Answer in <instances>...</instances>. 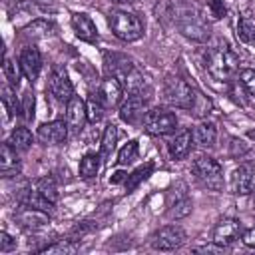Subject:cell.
<instances>
[{
	"label": "cell",
	"mask_w": 255,
	"mask_h": 255,
	"mask_svg": "<svg viewBox=\"0 0 255 255\" xmlns=\"http://www.w3.org/2000/svg\"><path fill=\"white\" fill-rule=\"evenodd\" d=\"M205 68L211 74V78H215L219 82H227L235 76V72L239 68V60L229 50V46L219 44L205 52Z\"/></svg>",
	"instance_id": "1"
},
{
	"label": "cell",
	"mask_w": 255,
	"mask_h": 255,
	"mask_svg": "<svg viewBox=\"0 0 255 255\" xmlns=\"http://www.w3.org/2000/svg\"><path fill=\"white\" fill-rule=\"evenodd\" d=\"M108 24L114 36L124 42H135L143 36V22L131 12H122V10L112 12L108 18Z\"/></svg>",
	"instance_id": "2"
},
{
	"label": "cell",
	"mask_w": 255,
	"mask_h": 255,
	"mask_svg": "<svg viewBox=\"0 0 255 255\" xmlns=\"http://www.w3.org/2000/svg\"><path fill=\"white\" fill-rule=\"evenodd\" d=\"M193 173L205 187L215 191L223 189V167L211 155H199L193 161Z\"/></svg>",
	"instance_id": "3"
},
{
	"label": "cell",
	"mask_w": 255,
	"mask_h": 255,
	"mask_svg": "<svg viewBox=\"0 0 255 255\" xmlns=\"http://www.w3.org/2000/svg\"><path fill=\"white\" fill-rule=\"evenodd\" d=\"M163 98L167 104L189 112L193 106V100H195V88H191L181 78H167V82L163 86Z\"/></svg>",
	"instance_id": "4"
},
{
	"label": "cell",
	"mask_w": 255,
	"mask_h": 255,
	"mask_svg": "<svg viewBox=\"0 0 255 255\" xmlns=\"http://www.w3.org/2000/svg\"><path fill=\"white\" fill-rule=\"evenodd\" d=\"M143 128L151 135H167L177 128V116L165 108H151L143 118Z\"/></svg>",
	"instance_id": "5"
},
{
	"label": "cell",
	"mask_w": 255,
	"mask_h": 255,
	"mask_svg": "<svg viewBox=\"0 0 255 255\" xmlns=\"http://www.w3.org/2000/svg\"><path fill=\"white\" fill-rule=\"evenodd\" d=\"M177 26L183 36H187L195 42H205L209 38V26L195 10H181L179 18H177Z\"/></svg>",
	"instance_id": "6"
},
{
	"label": "cell",
	"mask_w": 255,
	"mask_h": 255,
	"mask_svg": "<svg viewBox=\"0 0 255 255\" xmlns=\"http://www.w3.org/2000/svg\"><path fill=\"white\" fill-rule=\"evenodd\" d=\"M187 235L179 225H165L151 235V247L157 251H173L185 243Z\"/></svg>",
	"instance_id": "7"
},
{
	"label": "cell",
	"mask_w": 255,
	"mask_h": 255,
	"mask_svg": "<svg viewBox=\"0 0 255 255\" xmlns=\"http://www.w3.org/2000/svg\"><path fill=\"white\" fill-rule=\"evenodd\" d=\"M145 114H147V100L143 98V94H129L126 102L120 106V120L131 126L143 122Z\"/></svg>",
	"instance_id": "8"
},
{
	"label": "cell",
	"mask_w": 255,
	"mask_h": 255,
	"mask_svg": "<svg viewBox=\"0 0 255 255\" xmlns=\"http://www.w3.org/2000/svg\"><path fill=\"white\" fill-rule=\"evenodd\" d=\"M48 90L50 94L58 100V102H64L68 104L72 98H74V86L70 82V76L64 68L56 66L52 72H50V80H48Z\"/></svg>",
	"instance_id": "9"
},
{
	"label": "cell",
	"mask_w": 255,
	"mask_h": 255,
	"mask_svg": "<svg viewBox=\"0 0 255 255\" xmlns=\"http://www.w3.org/2000/svg\"><path fill=\"white\" fill-rule=\"evenodd\" d=\"M241 235V221L233 219V217H223L217 221L215 229H213V245L217 247H227L231 243H235Z\"/></svg>",
	"instance_id": "10"
},
{
	"label": "cell",
	"mask_w": 255,
	"mask_h": 255,
	"mask_svg": "<svg viewBox=\"0 0 255 255\" xmlns=\"http://www.w3.org/2000/svg\"><path fill=\"white\" fill-rule=\"evenodd\" d=\"M88 122V108H86V102L78 96H74L68 104H66V124H68V129L72 133H80L82 128L86 126Z\"/></svg>",
	"instance_id": "11"
},
{
	"label": "cell",
	"mask_w": 255,
	"mask_h": 255,
	"mask_svg": "<svg viewBox=\"0 0 255 255\" xmlns=\"http://www.w3.org/2000/svg\"><path fill=\"white\" fill-rule=\"evenodd\" d=\"M122 94H124V86L118 78L114 76H106L100 86H98V92H96V98L106 106V108H114L120 104L122 100Z\"/></svg>",
	"instance_id": "12"
},
{
	"label": "cell",
	"mask_w": 255,
	"mask_h": 255,
	"mask_svg": "<svg viewBox=\"0 0 255 255\" xmlns=\"http://www.w3.org/2000/svg\"><path fill=\"white\" fill-rule=\"evenodd\" d=\"M36 137L44 143V145H56V143H62L66 137H68V124L64 120H52V122H46L38 128L36 131Z\"/></svg>",
	"instance_id": "13"
},
{
	"label": "cell",
	"mask_w": 255,
	"mask_h": 255,
	"mask_svg": "<svg viewBox=\"0 0 255 255\" xmlns=\"http://www.w3.org/2000/svg\"><path fill=\"white\" fill-rule=\"evenodd\" d=\"M18 64L26 76V80L34 82L38 76H40V70H42V56H40V50L36 46H26L22 52H20V58H18Z\"/></svg>",
	"instance_id": "14"
},
{
	"label": "cell",
	"mask_w": 255,
	"mask_h": 255,
	"mask_svg": "<svg viewBox=\"0 0 255 255\" xmlns=\"http://www.w3.org/2000/svg\"><path fill=\"white\" fill-rule=\"evenodd\" d=\"M231 191L237 195H249L255 191V173L249 165H239L231 173Z\"/></svg>",
	"instance_id": "15"
},
{
	"label": "cell",
	"mask_w": 255,
	"mask_h": 255,
	"mask_svg": "<svg viewBox=\"0 0 255 255\" xmlns=\"http://www.w3.org/2000/svg\"><path fill=\"white\" fill-rule=\"evenodd\" d=\"M16 219L24 229H32V231H38V229H42V227H46L50 223L48 211H42V209H36V207H28V205L20 207V211L16 213Z\"/></svg>",
	"instance_id": "16"
},
{
	"label": "cell",
	"mask_w": 255,
	"mask_h": 255,
	"mask_svg": "<svg viewBox=\"0 0 255 255\" xmlns=\"http://www.w3.org/2000/svg\"><path fill=\"white\" fill-rule=\"evenodd\" d=\"M72 28L76 32V36L88 44H94L98 42V28L96 24L92 22V18L84 12H74L72 14Z\"/></svg>",
	"instance_id": "17"
},
{
	"label": "cell",
	"mask_w": 255,
	"mask_h": 255,
	"mask_svg": "<svg viewBox=\"0 0 255 255\" xmlns=\"http://www.w3.org/2000/svg\"><path fill=\"white\" fill-rule=\"evenodd\" d=\"M191 145H193V133H191V129L179 131V133L167 143L169 157H171V159H183V157H187V153L191 151Z\"/></svg>",
	"instance_id": "18"
},
{
	"label": "cell",
	"mask_w": 255,
	"mask_h": 255,
	"mask_svg": "<svg viewBox=\"0 0 255 255\" xmlns=\"http://www.w3.org/2000/svg\"><path fill=\"white\" fill-rule=\"evenodd\" d=\"M191 133H193V143H195V145H199V147H213V145H215L217 128H215L213 122H207V120L199 122V124L191 129Z\"/></svg>",
	"instance_id": "19"
},
{
	"label": "cell",
	"mask_w": 255,
	"mask_h": 255,
	"mask_svg": "<svg viewBox=\"0 0 255 255\" xmlns=\"http://www.w3.org/2000/svg\"><path fill=\"white\" fill-rule=\"evenodd\" d=\"M18 151L8 143L4 141L2 143V149H0V171L4 177H10V175H16L20 173V161H18Z\"/></svg>",
	"instance_id": "20"
},
{
	"label": "cell",
	"mask_w": 255,
	"mask_h": 255,
	"mask_svg": "<svg viewBox=\"0 0 255 255\" xmlns=\"http://www.w3.org/2000/svg\"><path fill=\"white\" fill-rule=\"evenodd\" d=\"M18 201H20V205H28V207H36V209H42V211H50L52 207H54V203L48 199V197H44L38 189H26V191H22L20 193V197H18Z\"/></svg>",
	"instance_id": "21"
},
{
	"label": "cell",
	"mask_w": 255,
	"mask_h": 255,
	"mask_svg": "<svg viewBox=\"0 0 255 255\" xmlns=\"http://www.w3.org/2000/svg\"><path fill=\"white\" fill-rule=\"evenodd\" d=\"M122 86H124L129 94H143V88L147 86V80H145V76L133 66V68L126 74V78L122 80Z\"/></svg>",
	"instance_id": "22"
},
{
	"label": "cell",
	"mask_w": 255,
	"mask_h": 255,
	"mask_svg": "<svg viewBox=\"0 0 255 255\" xmlns=\"http://www.w3.org/2000/svg\"><path fill=\"white\" fill-rule=\"evenodd\" d=\"M116 143H118V128L114 124H110V126H106L104 135H102V143H100V155L104 157V161H108L112 157Z\"/></svg>",
	"instance_id": "23"
},
{
	"label": "cell",
	"mask_w": 255,
	"mask_h": 255,
	"mask_svg": "<svg viewBox=\"0 0 255 255\" xmlns=\"http://www.w3.org/2000/svg\"><path fill=\"white\" fill-rule=\"evenodd\" d=\"M100 157H102V155H98V153H94V151L84 153V157L80 159V167H78L80 177H84V179L96 177L98 171H100Z\"/></svg>",
	"instance_id": "24"
},
{
	"label": "cell",
	"mask_w": 255,
	"mask_h": 255,
	"mask_svg": "<svg viewBox=\"0 0 255 255\" xmlns=\"http://www.w3.org/2000/svg\"><path fill=\"white\" fill-rule=\"evenodd\" d=\"M153 161H147V163H143V165H139V167H135L129 175H128V179H126V189L128 191H133L141 181H145L151 173H153Z\"/></svg>",
	"instance_id": "25"
},
{
	"label": "cell",
	"mask_w": 255,
	"mask_h": 255,
	"mask_svg": "<svg viewBox=\"0 0 255 255\" xmlns=\"http://www.w3.org/2000/svg\"><path fill=\"white\" fill-rule=\"evenodd\" d=\"M12 88L14 86H2V106H4V112H6V120L22 114V106L18 104Z\"/></svg>",
	"instance_id": "26"
},
{
	"label": "cell",
	"mask_w": 255,
	"mask_h": 255,
	"mask_svg": "<svg viewBox=\"0 0 255 255\" xmlns=\"http://www.w3.org/2000/svg\"><path fill=\"white\" fill-rule=\"evenodd\" d=\"M8 143L16 149V151H26L30 145H32V133L28 128H16L10 137H8Z\"/></svg>",
	"instance_id": "27"
},
{
	"label": "cell",
	"mask_w": 255,
	"mask_h": 255,
	"mask_svg": "<svg viewBox=\"0 0 255 255\" xmlns=\"http://www.w3.org/2000/svg\"><path fill=\"white\" fill-rule=\"evenodd\" d=\"M34 189H38L44 197H48L52 203H56V199H58V185H56L54 177L44 175V177L36 179V181H34Z\"/></svg>",
	"instance_id": "28"
},
{
	"label": "cell",
	"mask_w": 255,
	"mask_h": 255,
	"mask_svg": "<svg viewBox=\"0 0 255 255\" xmlns=\"http://www.w3.org/2000/svg\"><path fill=\"white\" fill-rule=\"evenodd\" d=\"M50 30H52V24H50V22H46V20H34V22H30L26 28H22V36L36 40V38L48 36Z\"/></svg>",
	"instance_id": "29"
},
{
	"label": "cell",
	"mask_w": 255,
	"mask_h": 255,
	"mask_svg": "<svg viewBox=\"0 0 255 255\" xmlns=\"http://www.w3.org/2000/svg\"><path fill=\"white\" fill-rule=\"evenodd\" d=\"M2 72H4V76H6V80H8V84L10 86H14V88H18V84H20V78H22V68H20V64H16L14 60H10V58H4V64H2Z\"/></svg>",
	"instance_id": "30"
},
{
	"label": "cell",
	"mask_w": 255,
	"mask_h": 255,
	"mask_svg": "<svg viewBox=\"0 0 255 255\" xmlns=\"http://www.w3.org/2000/svg\"><path fill=\"white\" fill-rule=\"evenodd\" d=\"M137 153H139V143L137 139H129L118 153V163L120 165H129L133 159H137Z\"/></svg>",
	"instance_id": "31"
},
{
	"label": "cell",
	"mask_w": 255,
	"mask_h": 255,
	"mask_svg": "<svg viewBox=\"0 0 255 255\" xmlns=\"http://www.w3.org/2000/svg\"><path fill=\"white\" fill-rule=\"evenodd\" d=\"M86 108H88V122L96 124V122H100V120L104 118V110H106V106L96 98V94H92V96L88 98Z\"/></svg>",
	"instance_id": "32"
},
{
	"label": "cell",
	"mask_w": 255,
	"mask_h": 255,
	"mask_svg": "<svg viewBox=\"0 0 255 255\" xmlns=\"http://www.w3.org/2000/svg\"><path fill=\"white\" fill-rule=\"evenodd\" d=\"M76 249H78V243H76L74 239H60L58 243L46 245V247H42L40 251H42V253H74Z\"/></svg>",
	"instance_id": "33"
},
{
	"label": "cell",
	"mask_w": 255,
	"mask_h": 255,
	"mask_svg": "<svg viewBox=\"0 0 255 255\" xmlns=\"http://www.w3.org/2000/svg\"><path fill=\"white\" fill-rule=\"evenodd\" d=\"M191 209H193V203H191V199L189 197H181V199H177L175 203H173V207L169 209V217L171 219H179V217H185V215H189L191 213Z\"/></svg>",
	"instance_id": "34"
},
{
	"label": "cell",
	"mask_w": 255,
	"mask_h": 255,
	"mask_svg": "<svg viewBox=\"0 0 255 255\" xmlns=\"http://www.w3.org/2000/svg\"><path fill=\"white\" fill-rule=\"evenodd\" d=\"M253 34H255L253 22L247 20V18H239V20H237V38H239L241 42H245V44H251Z\"/></svg>",
	"instance_id": "35"
},
{
	"label": "cell",
	"mask_w": 255,
	"mask_h": 255,
	"mask_svg": "<svg viewBox=\"0 0 255 255\" xmlns=\"http://www.w3.org/2000/svg\"><path fill=\"white\" fill-rule=\"evenodd\" d=\"M209 110H211V102L201 92L195 90V100H193V106H191L189 112L195 114V116H205V114H209Z\"/></svg>",
	"instance_id": "36"
},
{
	"label": "cell",
	"mask_w": 255,
	"mask_h": 255,
	"mask_svg": "<svg viewBox=\"0 0 255 255\" xmlns=\"http://www.w3.org/2000/svg\"><path fill=\"white\" fill-rule=\"evenodd\" d=\"M34 108H36L34 94L28 90V92H24V96H22V116H24L26 122L34 120Z\"/></svg>",
	"instance_id": "37"
},
{
	"label": "cell",
	"mask_w": 255,
	"mask_h": 255,
	"mask_svg": "<svg viewBox=\"0 0 255 255\" xmlns=\"http://www.w3.org/2000/svg\"><path fill=\"white\" fill-rule=\"evenodd\" d=\"M207 10L213 20H221L227 14V6L223 0H207Z\"/></svg>",
	"instance_id": "38"
},
{
	"label": "cell",
	"mask_w": 255,
	"mask_h": 255,
	"mask_svg": "<svg viewBox=\"0 0 255 255\" xmlns=\"http://www.w3.org/2000/svg\"><path fill=\"white\" fill-rule=\"evenodd\" d=\"M239 80H241V84L245 86V90L255 96V68H245V70H241V72H239Z\"/></svg>",
	"instance_id": "39"
},
{
	"label": "cell",
	"mask_w": 255,
	"mask_h": 255,
	"mask_svg": "<svg viewBox=\"0 0 255 255\" xmlns=\"http://www.w3.org/2000/svg\"><path fill=\"white\" fill-rule=\"evenodd\" d=\"M12 249H16V239L6 231H0V253H8Z\"/></svg>",
	"instance_id": "40"
},
{
	"label": "cell",
	"mask_w": 255,
	"mask_h": 255,
	"mask_svg": "<svg viewBox=\"0 0 255 255\" xmlns=\"http://www.w3.org/2000/svg\"><path fill=\"white\" fill-rule=\"evenodd\" d=\"M241 239H243V243L247 245V247H251V249H255V227H251V229H247L243 235H241Z\"/></svg>",
	"instance_id": "41"
},
{
	"label": "cell",
	"mask_w": 255,
	"mask_h": 255,
	"mask_svg": "<svg viewBox=\"0 0 255 255\" xmlns=\"http://www.w3.org/2000/svg\"><path fill=\"white\" fill-rule=\"evenodd\" d=\"M126 179H128V173L126 171H116L112 177H110V183H126Z\"/></svg>",
	"instance_id": "42"
},
{
	"label": "cell",
	"mask_w": 255,
	"mask_h": 255,
	"mask_svg": "<svg viewBox=\"0 0 255 255\" xmlns=\"http://www.w3.org/2000/svg\"><path fill=\"white\" fill-rule=\"evenodd\" d=\"M247 137H249V139H255V129H249V131H247Z\"/></svg>",
	"instance_id": "43"
},
{
	"label": "cell",
	"mask_w": 255,
	"mask_h": 255,
	"mask_svg": "<svg viewBox=\"0 0 255 255\" xmlns=\"http://www.w3.org/2000/svg\"><path fill=\"white\" fill-rule=\"evenodd\" d=\"M114 2H122V4H128V2H135V0H114Z\"/></svg>",
	"instance_id": "44"
},
{
	"label": "cell",
	"mask_w": 255,
	"mask_h": 255,
	"mask_svg": "<svg viewBox=\"0 0 255 255\" xmlns=\"http://www.w3.org/2000/svg\"><path fill=\"white\" fill-rule=\"evenodd\" d=\"M251 207L255 209V195H253V199H251Z\"/></svg>",
	"instance_id": "45"
},
{
	"label": "cell",
	"mask_w": 255,
	"mask_h": 255,
	"mask_svg": "<svg viewBox=\"0 0 255 255\" xmlns=\"http://www.w3.org/2000/svg\"><path fill=\"white\" fill-rule=\"evenodd\" d=\"M251 44H255V34H253V40H251Z\"/></svg>",
	"instance_id": "46"
}]
</instances>
